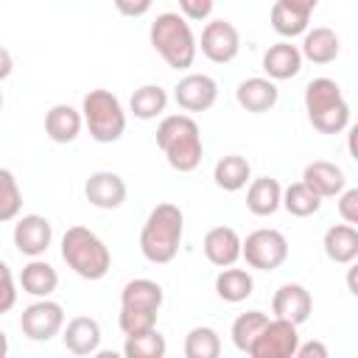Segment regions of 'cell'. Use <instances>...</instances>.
<instances>
[{
	"label": "cell",
	"instance_id": "5",
	"mask_svg": "<svg viewBox=\"0 0 358 358\" xmlns=\"http://www.w3.org/2000/svg\"><path fill=\"white\" fill-rule=\"evenodd\" d=\"M305 112H308L310 126L322 134H341L350 126V103L341 95V87L327 76L308 81Z\"/></svg>",
	"mask_w": 358,
	"mask_h": 358
},
{
	"label": "cell",
	"instance_id": "19",
	"mask_svg": "<svg viewBox=\"0 0 358 358\" xmlns=\"http://www.w3.org/2000/svg\"><path fill=\"white\" fill-rule=\"evenodd\" d=\"M62 341L73 355H95L101 350V324L92 316H73L62 327Z\"/></svg>",
	"mask_w": 358,
	"mask_h": 358
},
{
	"label": "cell",
	"instance_id": "21",
	"mask_svg": "<svg viewBox=\"0 0 358 358\" xmlns=\"http://www.w3.org/2000/svg\"><path fill=\"white\" fill-rule=\"evenodd\" d=\"M280 201H282V185L274 179V176H257V179H249V187H246V210L257 218H268L280 210Z\"/></svg>",
	"mask_w": 358,
	"mask_h": 358
},
{
	"label": "cell",
	"instance_id": "22",
	"mask_svg": "<svg viewBox=\"0 0 358 358\" xmlns=\"http://www.w3.org/2000/svg\"><path fill=\"white\" fill-rule=\"evenodd\" d=\"M338 50H341L338 34L333 28H327V25H316V28H308L302 34L299 53H302V59H308L313 64H330V62H336Z\"/></svg>",
	"mask_w": 358,
	"mask_h": 358
},
{
	"label": "cell",
	"instance_id": "28",
	"mask_svg": "<svg viewBox=\"0 0 358 358\" xmlns=\"http://www.w3.org/2000/svg\"><path fill=\"white\" fill-rule=\"evenodd\" d=\"M165 106H168V92L159 84H143L129 98V109L137 120H154L165 112Z\"/></svg>",
	"mask_w": 358,
	"mask_h": 358
},
{
	"label": "cell",
	"instance_id": "25",
	"mask_svg": "<svg viewBox=\"0 0 358 358\" xmlns=\"http://www.w3.org/2000/svg\"><path fill=\"white\" fill-rule=\"evenodd\" d=\"M20 285H22L25 294L42 299V296H50V294L59 288V274H56V268H53L48 260L31 257V260L22 266V271H20Z\"/></svg>",
	"mask_w": 358,
	"mask_h": 358
},
{
	"label": "cell",
	"instance_id": "36",
	"mask_svg": "<svg viewBox=\"0 0 358 358\" xmlns=\"http://www.w3.org/2000/svg\"><path fill=\"white\" fill-rule=\"evenodd\" d=\"M213 8H215V0H179V14L187 22H204V20H210Z\"/></svg>",
	"mask_w": 358,
	"mask_h": 358
},
{
	"label": "cell",
	"instance_id": "12",
	"mask_svg": "<svg viewBox=\"0 0 358 358\" xmlns=\"http://www.w3.org/2000/svg\"><path fill=\"white\" fill-rule=\"evenodd\" d=\"M14 246L20 255L25 257H42L48 249H50V241H53V227L45 215L39 213H31V215H17V224H14Z\"/></svg>",
	"mask_w": 358,
	"mask_h": 358
},
{
	"label": "cell",
	"instance_id": "14",
	"mask_svg": "<svg viewBox=\"0 0 358 358\" xmlns=\"http://www.w3.org/2000/svg\"><path fill=\"white\" fill-rule=\"evenodd\" d=\"M271 313L277 319H288V322H294L299 327L313 313V296L299 282H282L271 296Z\"/></svg>",
	"mask_w": 358,
	"mask_h": 358
},
{
	"label": "cell",
	"instance_id": "20",
	"mask_svg": "<svg viewBox=\"0 0 358 358\" xmlns=\"http://www.w3.org/2000/svg\"><path fill=\"white\" fill-rule=\"evenodd\" d=\"M81 126H84L81 109H76L70 103H53L45 115V134L59 145L73 143L81 134Z\"/></svg>",
	"mask_w": 358,
	"mask_h": 358
},
{
	"label": "cell",
	"instance_id": "16",
	"mask_svg": "<svg viewBox=\"0 0 358 358\" xmlns=\"http://www.w3.org/2000/svg\"><path fill=\"white\" fill-rule=\"evenodd\" d=\"M302 62L305 59H302L299 48L291 45V39H282V42L268 45V50L263 53V73L271 81H288V78L299 76Z\"/></svg>",
	"mask_w": 358,
	"mask_h": 358
},
{
	"label": "cell",
	"instance_id": "31",
	"mask_svg": "<svg viewBox=\"0 0 358 358\" xmlns=\"http://www.w3.org/2000/svg\"><path fill=\"white\" fill-rule=\"evenodd\" d=\"M221 355V338L213 327L199 324L185 336V358H218Z\"/></svg>",
	"mask_w": 358,
	"mask_h": 358
},
{
	"label": "cell",
	"instance_id": "33",
	"mask_svg": "<svg viewBox=\"0 0 358 358\" xmlns=\"http://www.w3.org/2000/svg\"><path fill=\"white\" fill-rule=\"evenodd\" d=\"M22 210V190L17 176L8 168H0V224L17 221Z\"/></svg>",
	"mask_w": 358,
	"mask_h": 358
},
{
	"label": "cell",
	"instance_id": "44",
	"mask_svg": "<svg viewBox=\"0 0 358 358\" xmlns=\"http://www.w3.org/2000/svg\"><path fill=\"white\" fill-rule=\"evenodd\" d=\"M0 112H3V92H0Z\"/></svg>",
	"mask_w": 358,
	"mask_h": 358
},
{
	"label": "cell",
	"instance_id": "24",
	"mask_svg": "<svg viewBox=\"0 0 358 358\" xmlns=\"http://www.w3.org/2000/svg\"><path fill=\"white\" fill-rule=\"evenodd\" d=\"M162 285L148 280V277H137L129 280L120 291V308H131V310H148V313H159L162 308Z\"/></svg>",
	"mask_w": 358,
	"mask_h": 358
},
{
	"label": "cell",
	"instance_id": "11",
	"mask_svg": "<svg viewBox=\"0 0 358 358\" xmlns=\"http://www.w3.org/2000/svg\"><path fill=\"white\" fill-rule=\"evenodd\" d=\"M173 101L185 112H207L218 101V84L207 73H187L176 81Z\"/></svg>",
	"mask_w": 358,
	"mask_h": 358
},
{
	"label": "cell",
	"instance_id": "13",
	"mask_svg": "<svg viewBox=\"0 0 358 358\" xmlns=\"http://www.w3.org/2000/svg\"><path fill=\"white\" fill-rule=\"evenodd\" d=\"M126 182L115 171H95L84 182V199L98 210H117L126 201Z\"/></svg>",
	"mask_w": 358,
	"mask_h": 358
},
{
	"label": "cell",
	"instance_id": "38",
	"mask_svg": "<svg viewBox=\"0 0 358 358\" xmlns=\"http://www.w3.org/2000/svg\"><path fill=\"white\" fill-rule=\"evenodd\" d=\"M112 3H115L117 14H123V17H129V20L145 17V14L151 11V6H154V0H112Z\"/></svg>",
	"mask_w": 358,
	"mask_h": 358
},
{
	"label": "cell",
	"instance_id": "41",
	"mask_svg": "<svg viewBox=\"0 0 358 358\" xmlns=\"http://www.w3.org/2000/svg\"><path fill=\"white\" fill-rule=\"evenodd\" d=\"M11 70H14V59H11V53L0 45V81H6V78L11 76Z\"/></svg>",
	"mask_w": 358,
	"mask_h": 358
},
{
	"label": "cell",
	"instance_id": "4",
	"mask_svg": "<svg viewBox=\"0 0 358 358\" xmlns=\"http://www.w3.org/2000/svg\"><path fill=\"white\" fill-rule=\"evenodd\" d=\"M62 260L67 268H73L81 280H103L112 268L109 246L90 229V227H70L62 235Z\"/></svg>",
	"mask_w": 358,
	"mask_h": 358
},
{
	"label": "cell",
	"instance_id": "39",
	"mask_svg": "<svg viewBox=\"0 0 358 358\" xmlns=\"http://www.w3.org/2000/svg\"><path fill=\"white\" fill-rule=\"evenodd\" d=\"M277 6H282V8L291 11L294 17H302V20L310 22V14L316 11L319 0H277Z\"/></svg>",
	"mask_w": 358,
	"mask_h": 358
},
{
	"label": "cell",
	"instance_id": "37",
	"mask_svg": "<svg viewBox=\"0 0 358 358\" xmlns=\"http://www.w3.org/2000/svg\"><path fill=\"white\" fill-rule=\"evenodd\" d=\"M338 215L344 224H358V187H344L338 196Z\"/></svg>",
	"mask_w": 358,
	"mask_h": 358
},
{
	"label": "cell",
	"instance_id": "30",
	"mask_svg": "<svg viewBox=\"0 0 358 358\" xmlns=\"http://www.w3.org/2000/svg\"><path fill=\"white\" fill-rule=\"evenodd\" d=\"M266 322H268V313H263V310H246V313H241L232 322V330H229L235 350L249 355V347H252V341L257 338V333L263 330Z\"/></svg>",
	"mask_w": 358,
	"mask_h": 358
},
{
	"label": "cell",
	"instance_id": "15",
	"mask_svg": "<svg viewBox=\"0 0 358 358\" xmlns=\"http://www.w3.org/2000/svg\"><path fill=\"white\" fill-rule=\"evenodd\" d=\"M235 101L241 109L252 112V115H263L268 109L277 106L280 101V90H277V81L271 78H263V76H252V78H243L235 90Z\"/></svg>",
	"mask_w": 358,
	"mask_h": 358
},
{
	"label": "cell",
	"instance_id": "10",
	"mask_svg": "<svg viewBox=\"0 0 358 358\" xmlns=\"http://www.w3.org/2000/svg\"><path fill=\"white\" fill-rule=\"evenodd\" d=\"M199 48H201L204 59H210L213 64H229L241 53V34L227 20H210L201 31Z\"/></svg>",
	"mask_w": 358,
	"mask_h": 358
},
{
	"label": "cell",
	"instance_id": "35",
	"mask_svg": "<svg viewBox=\"0 0 358 358\" xmlns=\"http://www.w3.org/2000/svg\"><path fill=\"white\" fill-rule=\"evenodd\" d=\"M17 305V285H14V274L8 268V263L0 257V313L11 310Z\"/></svg>",
	"mask_w": 358,
	"mask_h": 358
},
{
	"label": "cell",
	"instance_id": "17",
	"mask_svg": "<svg viewBox=\"0 0 358 358\" xmlns=\"http://www.w3.org/2000/svg\"><path fill=\"white\" fill-rule=\"evenodd\" d=\"M302 182L319 196V199H336L347 187V176L336 162L327 159H313L302 171Z\"/></svg>",
	"mask_w": 358,
	"mask_h": 358
},
{
	"label": "cell",
	"instance_id": "29",
	"mask_svg": "<svg viewBox=\"0 0 358 358\" xmlns=\"http://www.w3.org/2000/svg\"><path fill=\"white\" fill-rule=\"evenodd\" d=\"M280 207H285V213L294 215V218H308V215H313V213L322 210V199L305 182H294V185L282 187Z\"/></svg>",
	"mask_w": 358,
	"mask_h": 358
},
{
	"label": "cell",
	"instance_id": "27",
	"mask_svg": "<svg viewBox=\"0 0 358 358\" xmlns=\"http://www.w3.org/2000/svg\"><path fill=\"white\" fill-rule=\"evenodd\" d=\"M255 291V280L246 268H235V266H224L215 277V294L218 299L229 302V305H238L243 299H249Z\"/></svg>",
	"mask_w": 358,
	"mask_h": 358
},
{
	"label": "cell",
	"instance_id": "43",
	"mask_svg": "<svg viewBox=\"0 0 358 358\" xmlns=\"http://www.w3.org/2000/svg\"><path fill=\"white\" fill-rule=\"evenodd\" d=\"M8 355V336L0 330V358H6Z\"/></svg>",
	"mask_w": 358,
	"mask_h": 358
},
{
	"label": "cell",
	"instance_id": "18",
	"mask_svg": "<svg viewBox=\"0 0 358 358\" xmlns=\"http://www.w3.org/2000/svg\"><path fill=\"white\" fill-rule=\"evenodd\" d=\"M201 249H204V257H207L215 268L235 266V263L241 260V235H238L232 227H213V229L204 235Z\"/></svg>",
	"mask_w": 358,
	"mask_h": 358
},
{
	"label": "cell",
	"instance_id": "2",
	"mask_svg": "<svg viewBox=\"0 0 358 358\" xmlns=\"http://www.w3.org/2000/svg\"><path fill=\"white\" fill-rule=\"evenodd\" d=\"M157 145L165 154L168 165L179 173H190L199 168L204 157L201 129L190 115H165L157 126Z\"/></svg>",
	"mask_w": 358,
	"mask_h": 358
},
{
	"label": "cell",
	"instance_id": "34",
	"mask_svg": "<svg viewBox=\"0 0 358 358\" xmlns=\"http://www.w3.org/2000/svg\"><path fill=\"white\" fill-rule=\"evenodd\" d=\"M117 324H120L123 336H137V333H145V330H154V327H157V313H148V310H131V308H120Z\"/></svg>",
	"mask_w": 358,
	"mask_h": 358
},
{
	"label": "cell",
	"instance_id": "8",
	"mask_svg": "<svg viewBox=\"0 0 358 358\" xmlns=\"http://www.w3.org/2000/svg\"><path fill=\"white\" fill-rule=\"evenodd\" d=\"M64 327V308L48 296L31 302L20 313V330L31 341H50Z\"/></svg>",
	"mask_w": 358,
	"mask_h": 358
},
{
	"label": "cell",
	"instance_id": "3",
	"mask_svg": "<svg viewBox=\"0 0 358 358\" xmlns=\"http://www.w3.org/2000/svg\"><path fill=\"white\" fill-rule=\"evenodd\" d=\"M151 48L159 53V59L173 70H187L196 62L199 42L190 28V22L179 11H162L151 28H148Z\"/></svg>",
	"mask_w": 358,
	"mask_h": 358
},
{
	"label": "cell",
	"instance_id": "9",
	"mask_svg": "<svg viewBox=\"0 0 358 358\" xmlns=\"http://www.w3.org/2000/svg\"><path fill=\"white\" fill-rule=\"evenodd\" d=\"M299 344V333L296 324L288 319H268L263 324V330L257 333V338L249 347L252 358H294Z\"/></svg>",
	"mask_w": 358,
	"mask_h": 358
},
{
	"label": "cell",
	"instance_id": "1",
	"mask_svg": "<svg viewBox=\"0 0 358 358\" xmlns=\"http://www.w3.org/2000/svg\"><path fill=\"white\" fill-rule=\"evenodd\" d=\"M182 235H185V213L176 204L162 201L143 221L140 252H143V257L148 263L165 266V263H171L179 255Z\"/></svg>",
	"mask_w": 358,
	"mask_h": 358
},
{
	"label": "cell",
	"instance_id": "42",
	"mask_svg": "<svg viewBox=\"0 0 358 358\" xmlns=\"http://www.w3.org/2000/svg\"><path fill=\"white\" fill-rule=\"evenodd\" d=\"M347 288H350V294L352 296H358V285H355V266L350 263V274H347Z\"/></svg>",
	"mask_w": 358,
	"mask_h": 358
},
{
	"label": "cell",
	"instance_id": "23",
	"mask_svg": "<svg viewBox=\"0 0 358 358\" xmlns=\"http://www.w3.org/2000/svg\"><path fill=\"white\" fill-rule=\"evenodd\" d=\"M322 249L327 255V260L338 263V266H350L358 257V229L352 224H336L324 232L322 238Z\"/></svg>",
	"mask_w": 358,
	"mask_h": 358
},
{
	"label": "cell",
	"instance_id": "26",
	"mask_svg": "<svg viewBox=\"0 0 358 358\" xmlns=\"http://www.w3.org/2000/svg\"><path fill=\"white\" fill-rule=\"evenodd\" d=\"M249 179H252V165H249V159L241 157V154H227V157H221V159L215 162V168H213V182H215L221 190H227V193L243 190V187L249 185Z\"/></svg>",
	"mask_w": 358,
	"mask_h": 358
},
{
	"label": "cell",
	"instance_id": "32",
	"mask_svg": "<svg viewBox=\"0 0 358 358\" xmlns=\"http://www.w3.org/2000/svg\"><path fill=\"white\" fill-rule=\"evenodd\" d=\"M165 352H168V344L157 327L137 333V336H126V344H123L126 358H162Z\"/></svg>",
	"mask_w": 358,
	"mask_h": 358
},
{
	"label": "cell",
	"instance_id": "6",
	"mask_svg": "<svg viewBox=\"0 0 358 358\" xmlns=\"http://www.w3.org/2000/svg\"><path fill=\"white\" fill-rule=\"evenodd\" d=\"M81 120L95 143H117L126 131V112L115 92L90 90L81 101Z\"/></svg>",
	"mask_w": 358,
	"mask_h": 358
},
{
	"label": "cell",
	"instance_id": "40",
	"mask_svg": "<svg viewBox=\"0 0 358 358\" xmlns=\"http://www.w3.org/2000/svg\"><path fill=\"white\" fill-rule=\"evenodd\" d=\"M294 358H327V347L322 341H299Z\"/></svg>",
	"mask_w": 358,
	"mask_h": 358
},
{
	"label": "cell",
	"instance_id": "7",
	"mask_svg": "<svg viewBox=\"0 0 358 358\" xmlns=\"http://www.w3.org/2000/svg\"><path fill=\"white\" fill-rule=\"evenodd\" d=\"M241 257L249 268L274 271L288 260V241L280 229H255L246 238H241Z\"/></svg>",
	"mask_w": 358,
	"mask_h": 358
}]
</instances>
